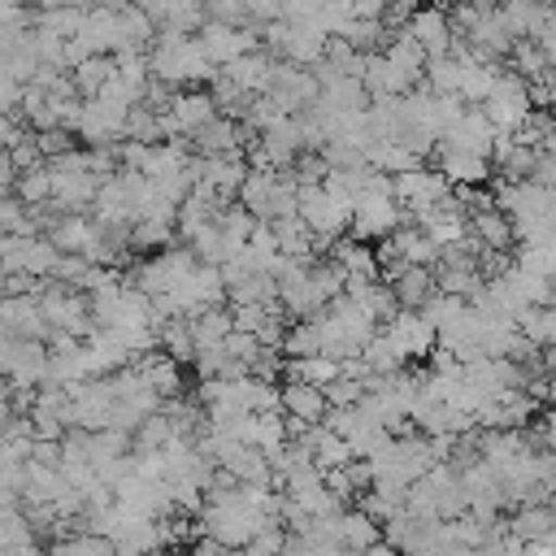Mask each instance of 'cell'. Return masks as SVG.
<instances>
[{"instance_id": "cell-1", "label": "cell", "mask_w": 556, "mask_h": 556, "mask_svg": "<svg viewBox=\"0 0 556 556\" xmlns=\"http://www.w3.org/2000/svg\"><path fill=\"white\" fill-rule=\"evenodd\" d=\"M148 74L152 83L169 87V91H187V87H208L217 65L208 61V52L200 48V39H182V35H156L148 48Z\"/></svg>"}, {"instance_id": "cell-2", "label": "cell", "mask_w": 556, "mask_h": 556, "mask_svg": "<svg viewBox=\"0 0 556 556\" xmlns=\"http://www.w3.org/2000/svg\"><path fill=\"white\" fill-rule=\"evenodd\" d=\"M100 191V178L91 174L87 148H70L65 156L48 161V208L56 213H83Z\"/></svg>"}, {"instance_id": "cell-3", "label": "cell", "mask_w": 556, "mask_h": 556, "mask_svg": "<svg viewBox=\"0 0 556 556\" xmlns=\"http://www.w3.org/2000/svg\"><path fill=\"white\" fill-rule=\"evenodd\" d=\"M195 256H191V248H165V252H152V256H143L135 269H130V287L135 291H143L148 300H156V295H174V291H182V282L195 274Z\"/></svg>"}, {"instance_id": "cell-4", "label": "cell", "mask_w": 556, "mask_h": 556, "mask_svg": "<svg viewBox=\"0 0 556 556\" xmlns=\"http://www.w3.org/2000/svg\"><path fill=\"white\" fill-rule=\"evenodd\" d=\"M35 304H39V317L48 326V343L52 339H83V334H91V308H87L83 291L48 282V287L35 291Z\"/></svg>"}, {"instance_id": "cell-5", "label": "cell", "mask_w": 556, "mask_h": 556, "mask_svg": "<svg viewBox=\"0 0 556 556\" xmlns=\"http://www.w3.org/2000/svg\"><path fill=\"white\" fill-rule=\"evenodd\" d=\"M530 104H534V100H530V83L517 78L513 70H500L491 96H486L478 109H482V117L491 122L495 135H517V130L526 126V117L534 113Z\"/></svg>"}, {"instance_id": "cell-6", "label": "cell", "mask_w": 556, "mask_h": 556, "mask_svg": "<svg viewBox=\"0 0 556 556\" xmlns=\"http://www.w3.org/2000/svg\"><path fill=\"white\" fill-rule=\"evenodd\" d=\"M126 117L130 109L113 96H91L78 104V122H74V135L87 143V148H117L126 139Z\"/></svg>"}, {"instance_id": "cell-7", "label": "cell", "mask_w": 556, "mask_h": 556, "mask_svg": "<svg viewBox=\"0 0 556 556\" xmlns=\"http://www.w3.org/2000/svg\"><path fill=\"white\" fill-rule=\"evenodd\" d=\"M391 195H395V204L404 208V217L413 213V222H421L443 195H452V187H447V178L439 174V169H426V165H417V169H408V174H395L391 178Z\"/></svg>"}, {"instance_id": "cell-8", "label": "cell", "mask_w": 556, "mask_h": 556, "mask_svg": "<svg viewBox=\"0 0 556 556\" xmlns=\"http://www.w3.org/2000/svg\"><path fill=\"white\" fill-rule=\"evenodd\" d=\"M295 217H300V222L308 226V235L321 239V243H339L343 230L352 226V208L339 204L334 195H326L321 187H304V191H300V208H295Z\"/></svg>"}, {"instance_id": "cell-9", "label": "cell", "mask_w": 556, "mask_h": 556, "mask_svg": "<svg viewBox=\"0 0 556 556\" xmlns=\"http://www.w3.org/2000/svg\"><path fill=\"white\" fill-rule=\"evenodd\" d=\"M400 226H408L404 208L395 200H382V195H365L352 204V239L356 243H387Z\"/></svg>"}, {"instance_id": "cell-10", "label": "cell", "mask_w": 556, "mask_h": 556, "mask_svg": "<svg viewBox=\"0 0 556 556\" xmlns=\"http://www.w3.org/2000/svg\"><path fill=\"white\" fill-rule=\"evenodd\" d=\"M200 48L208 52V61L217 65V70H226L230 61H239V56H248V52H256L261 48V30H252V26H222V22H204L200 26Z\"/></svg>"}, {"instance_id": "cell-11", "label": "cell", "mask_w": 556, "mask_h": 556, "mask_svg": "<svg viewBox=\"0 0 556 556\" xmlns=\"http://www.w3.org/2000/svg\"><path fill=\"white\" fill-rule=\"evenodd\" d=\"M83 382H91V365H87V348H83V339H52L43 387H61V391L74 395Z\"/></svg>"}, {"instance_id": "cell-12", "label": "cell", "mask_w": 556, "mask_h": 556, "mask_svg": "<svg viewBox=\"0 0 556 556\" xmlns=\"http://www.w3.org/2000/svg\"><path fill=\"white\" fill-rule=\"evenodd\" d=\"M109 417H113V391H109V378H91L83 382L74 395H70V430H109Z\"/></svg>"}, {"instance_id": "cell-13", "label": "cell", "mask_w": 556, "mask_h": 556, "mask_svg": "<svg viewBox=\"0 0 556 556\" xmlns=\"http://www.w3.org/2000/svg\"><path fill=\"white\" fill-rule=\"evenodd\" d=\"M382 334H387V343L400 352V361H421V356H430L434 352V326L421 317V313H395L391 321H382L378 326Z\"/></svg>"}, {"instance_id": "cell-14", "label": "cell", "mask_w": 556, "mask_h": 556, "mask_svg": "<svg viewBox=\"0 0 556 556\" xmlns=\"http://www.w3.org/2000/svg\"><path fill=\"white\" fill-rule=\"evenodd\" d=\"M400 35L413 39V43L426 52V61H430V56H447V52H452V39H456L443 9H413Z\"/></svg>"}, {"instance_id": "cell-15", "label": "cell", "mask_w": 556, "mask_h": 556, "mask_svg": "<svg viewBox=\"0 0 556 556\" xmlns=\"http://www.w3.org/2000/svg\"><path fill=\"white\" fill-rule=\"evenodd\" d=\"M65 495H70V486H65V478H61L56 465L26 460V469H22V486H17V500H22L26 508H56Z\"/></svg>"}, {"instance_id": "cell-16", "label": "cell", "mask_w": 556, "mask_h": 556, "mask_svg": "<svg viewBox=\"0 0 556 556\" xmlns=\"http://www.w3.org/2000/svg\"><path fill=\"white\" fill-rule=\"evenodd\" d=\"M443 148H456V152H469V156H482V161H491V143H495V130H491V122L482 117V109H465L456 122H452V130L439 139Z\"/></svg>"}, {"instance_id": "cell-17", "label": "cell", "mask_w": 556, "mask_h": 556, "mask_svg": "<svg viewBox=\"0 0 556 556\" xmlns=\"http://www.w3.org/2000/svg\"><path fill=\"white\" fill-rule=\"evenodd\" d=\"M278 404H282V417L295 421V426H321L326 413H330L321 387H308V382H287V387H278Z\"/></svg>"}, {"instance_id": "cell-18", "label": "cell", "mask_w": 556, "mask_h": 556, "mask_svg": "<svg viewBox=\"0 0 556 556\" xmlns=\"http://www.w3.org/2000/svg\"><path fill=\"white\" fill-rule=\"evenodd\" d=\"M330 526H334V543L343 547V556H361L365 547L382 543V526L365 517L361 508H343L339 517H330Z\"/></svg>"}, {"instance_id": "cell-19", "label": "cell", "mask_w": 556, "mask_h": 556, "mask_svg": "<svg viewBox=\"0 0 556 556\" xmlns=\"http://www.w3.org/2000/svg\"><path fill=\"white\" fill-rule=\"evenodd\" d=\"M274 65H278V56H269L265 48H256V52L230 61L222 74H226L239 91H248V96H265V87H269V78H274Z\"/></svg>"}, {"instance_id": "cell-20", "label": "cell", "mask_w": 556, "mask_h": 556, "mask_svg": "<svg viewBox=\"0 0 556 556\" xmlns=\"http://www.w3.org/2000/svg\"><path fill=\"white\" fill-rule=\"evenodd\" d=\"M504 530H508V539H517L521 547H526V543L556 539V508H547V504H526V508H517V513L504 521Z\"/></svg>"}, {"instance_id": "cell-21", "label": "cell", "mask_w": 556, "mask_h": 556, "mask_svg": "<svg viewBox=\"0 0 556 556\" xmlns=\"http://www.w3.org/2000/svg\"><path fill=\"white\" fill-rule=\"evenodd\" d=\"M434 156H439V174L447 178V187H478L491 174V161L456 152V148H443V143H434Z\"/></svg>"}, {"instance_id": "cell-22", "label": "cell", "mask_w": 556, "mask_h": 556, "mask_svg": "<svg viewBox=\"0 0 556 556\" xmlns=\"http://www.w3.org/2000/svg\"><path fill=\"white\" fill-rule=\"evenodd\" d=\"M83 348H87L91 378H109V374H117V369H126V365H130V352L122 348V339H117L113 330H91Z\"/></svg>"}, {"instance_id": "cell-23", "label": "cell", "mask_w": 556, "mask_h": 556, "mask_svg": "<svg viewBox=\"0 0 556 556\" xmlns=\"http://www.w3.org/2000/svg\"><path fill=\"white\" fill-rule=\"evenodd\" d=\"M330 261L343 269V278H348V282H382V278H378V256H374V248H369V243L339 239V243H334V252H330Z\"/></svg>"}, {"instance_id": "cell-24", "label": "cell", "mask_w": 556, "mask_h": 556, "mask_svg": "<svg viewBox=\"0 0 556 556\" xmlns=\"http://www.w3.org/2000/svg\"><path fill=\"white\" fill-rule=\"evenodd\" d=\"M387 287H391V295H395V308H404V313H421L426 300L439 291V287H434V269H400Z\"/></svg>"}, {"instance_id": "cell-25", "label": "cell", "mask_w": 556, "mask_h": 556, "mask_svg": "<svg viewBox=\"0 0 556 556\" xmlns=\"http://www.w3.org/2000/svg\"><path fill=\"white\" fill-rule=\"evenodd\" d=\"M469 235L478 239V248H486V252H508L517 239H513V222L491 204V208H478L473 217H469Z\"/></svg>"}, {"instance_id": "cell-26", "label": "cell", "mask_w": 556, "mask_h": 556, "mask_svg": "<svg viewBox=\"0 0 556 556\" xmlns=\"http://www.w3.org/2000/svg\"><path fill=\"white\" fill-rule=\"evenodd\" d=\"M500 22H504V30L521 43V39H534V35L543 30L547 9H543V4H530V0H513V4L500 9Z\"/></svg>"}, {"instance_id": "cell-27", "label": "cell", "mask_w": 556, "mask_h": 556, "mask_svg": "<svg viewBox=\"0 0 556 556\" xmlns=\"http://www.w3.org/2000/svg\"><path fill=\"white\" fill-rule=\"evenodd\" d=\"M156 348L174 361V365H187L195 356V339H191V321L187 317H165L156 326Z\"/></svg>"}, {"instance_id": "cell-28", "label": "cell", "mask_w": 556, "mask_h": 556, "mask_svg": "<svg viewBox=\"0 0 556 556\" xmlns=\"http://www.w3.org/2000/svg\"><path fill=\"white\" fill-rule=\"evenodd\" d=\"M269 230H274V248H278V256L313 261V235H308V226H304L300 217H282V222H274Z\"/></svg>"}, {"instance_id": "cell-29", "label": "cell", "mask_w": 556, "mask_h": 556, "mask_svg": "<svg viewBox=\"0 0 556 556\" xmlns=\"http://www.w3.org/2000/svg\"><path fill=\"white\" fill-rule=\"evenodd\" d=\"M113 56H87V61H78L74 70H70V78H74V91L83 96V100H91V96H100L104 87H109V78H113Z\"/></svg>"}, {"instance_id": "cell-30", "label": "cell", "mask_w": 556, "mask_h": 556, "mask_svg": "<svg viewBox=\"0 0 556 556\" xmlns=\"http://www.w3.org/2000/svg\"><path fill=\"white\" fill-rule=\"evenodd\" d=\"M361 365L369 369V378H395V374H404V361H400V352L387 343L382 330L361 348Z\"/></svg>"}, {"instance_id": "cell-31", "label": "cell", "mask_w": 556, "mask_h": 556, "mask_svg": "<svg viewBox=\"0 0 556 556\" xmlns=\"http://www.w3.org/2000/svg\"><path fill=\"white\" fill-rule=\"evenodd\" d=\"M460 65V61H456ZM495 74L500 65H478V61H465L460 65V87H456V100H469V104H482L495 87Z\"/></svg>"}, {"instance_id": "cell-32", "label": "cell", "mask_w": 556, "mask_h": 556, "mask_svg": "<svg viewBox=\"0 0 556 556\" xmlns=\"http://www.w3.org/2000/svg\"><path fill=\"white\" fill-rule=\"evenodd\" d=\"M187 321H191V339H195V348H213V343H222V339L235 330L230 308H200V313L187 317Z\"/></svg>"}, {"instance_id": "cell-33", "label": "cell", "mask_w": 556, "mask_h": 556, "mask_svg": "<svg viewBox=\"0 0 556 556\" xmlns=\"http://www.w3.org/2000/svg\"><path fill=\"white\" fill-rule=\"evenodd\" d=\"M517 334L534 348H552L556 343V308H526L517 317Z\"/></svg>"}, {"instance_id": "cell-34", "label": "cell", "mask_w": 556, "mask_h": 556, "mask_svg": "<svg viewBox=\"0 0 556 556\" xmlns=\"http://www.w3.org/2000/svg\"><path fill=\"white\" fill-rule=\"evenodd\" d=\"M48 556H117L109 539L100 534H87V530H70L65 539L48 543Z\"/></svg>"}, {"instance_id": "cell-35", "label": "cell", "mask_w": 556, "mask_h": 556, "mask_svg": "<svg viewBox=\"0 0 556 556\" xmlns=\"http://www.w3.org/2000/svg\"><path fill=\"white\" fill-rule=\"evenodd\" d=\"M291 361H308V356H321V334H317V321H291L287 334H282V348Z\"/></svg>"}, {"instance_id": "cell-36", "label": "cell", "mask_w": 556, "mask_h": 556, "mask_svg": "<svg viewBox=\"0 0 556 556\" xmlns=\"http://www.w3.org/2000/svg\"><path fill=\"white\" fill-rule=\"evenodd\" d=\"M217 230L226 235L230 248H248V239H252V230H256V217H252L243 204H226V208L217 213Z\"/></svg>"}, {"instance_id": "cell-37", "label": "cell", "mask_w": 556, "mask_h": 556, "mask_svg": "<svg viewBox=\"0 0 556 556\" xmlns=\"http://www.w3.org/2000/svg\"><path fill=\"white\" fill-rule=\"evenodd\" d=\"M178 235H174V226L169 222H135L130 226V252H165L169 243H174Z\"/></svg>"}, {"instance_id": "cell-38", "label": "cell", "mask_w": 556, "mask_h": 556, "mask_svg": "<svg viewBox=\"0 0 556 556\" xmlns=\"http://www.w3.org/2000/svg\"><path fill=\"white\" fill-rule=\"evenodd\" d=\"M282 443H287V417L282 413H256V421H252V447L269 456Z\"/></svg>"}, {"instance_id": "cell-39", "label": "cell", "mask_w": 556, "mask_h": 556, "mask_svg": "<svg viewBox=\"0 0 556 556\" xmlns=\"http://www.w3.org/2000/svg\"><path fill=\"white\" fill-rule=\"evenodd\" d=\"M534 417H539V404H534L526 391H508V395L500 400V426H504V430H526Z\"/></svg>"}, {"instance_id": "cell-40", "label": "cell", "mask_w": 556, "mask_h": 556, "mask_svg": "<svg viewBox=\"0 0 556 556\" xmlns=\"http://www.w3.org/2000/svg\"><path fill=\"white\" fill-rule=\"evenodd\" d=\"M13 191H17V200H22L26 208H43V204H48V165L22 169L17 182H13Z\"/></svg>"}, {"instance_id": "cell-41", "label": "cell", "mask_w": 556, "mask_h": 556, "mask_svg": "<svg viewBox=\"0 0 556 556\" xmlns=\"http://www.w3.org/2000/svg\"><path fill=\"white\" fill-rule=\"evenodd\" d=\"M465 308H469L465 300H456V295H443V291H434V295L426 300L421 317H426V321L434 326V334H439V330H447V326H452V321H456V317H460Z\"/></svg>"}, {"instance_id": "cell-42", "label": "cell", "mask_w": 556, "mask_h": 556, "mask_svg": "<svg viewBox=\"0 0 556 556\" xmlns=\"http://www.w3.org/2000/svg\"><path fill=\"white\" fill-rule=\"evenodd\" d=\"M321 395H326L330 408H356V404L365 400V382H356V378H334L330 387H321Z\"/></svg>"}, {"instance_id": "cell-43", "label": "cell", "mask_w": 556, "mask_h": 556, "mask_svg": "<svg viewBox=\"0 0 556 556\" xmlns=\"http://www.w3.org/2000/svg\"><path fill=\"white\" fill-rule=\"evenodd\" d=\"M204 22H222V26H248V4L243 0H217L204 9Z\"/></svg>"}, {"instance_id": "cell-44", "label": "cell", "mask_w": 556, "mask_h": 556, "mask_svg": "<svg viewBox=\"0 0 556 556\" xmlns=\"http://www.w3.org/2000/svg\"><path fill=\"white\" fill-rule=\"evenodd\" d=\"M530 182H534V187H547V191H556V152H534V165H530Z\"/></svg>"}, {"instance_id": "cell-45", "label": "cell", "mask_w": 556, "mask_h": 556, "mask_svg": "<svg viewBox=\"0 0 556 556\" xmlns=\"http://www.w3.org/2000/svg\"><path fill=\"white\" fill-rule=\"evenodd\" d=\"M539 52H543V61H547V70H556V17L547 13V22H543V30L530 39Z\"/></svg>"}, {"instance_id": "cell-46", "label": "cell", "mask_w": 556, "mask_h": 556, "mask_svg": "<svg viewBox=\"0 0 556 556\" xmlns=\"http://www.w3.org/2000/svg\"><path fill=\"white\" fill-rule=\"evenodd\" d=\"M22 91H26L22 83H13L9 74H0V113H4V117H9V113L22 104Z\"/></svg>"}, {"instance_id": "cell-47", "label": "cell", "mask_w": 556, "mask_h": 556, "mask_svg": "<svg viewBox=\"0 0 556 556\" xmlns=\"http://www.w3.org/2000/svg\"><path fill=\"white\" fill-rule=\"evenodd\" d=\"M17 417H22V404H17V395H13V391L0 382V434H4V430H9Z\"/></svg>"}, {"instance_id": "cell-48", "label": "cell", "mask_w": 556, "mask_h": 556, "mask_svg": "<svg viewBox=\"0 0 556 556\" xmlns=\"http://www.w3.org/2000/svg\"><path fill=\"white\" fill-rule=\"evenodd\" d=\"M0 26H30V13L9 4V0H0Z\"/></svg>"}, {"instance_id": "cell-49", "label": "cell", "mask_w": 556, "mask_h": 556, "mask_svg": "<svg viewBox=\"0 0 556 556\" xmlns=\"http://www.w3.org/2000/svg\"><path fill=\"white\" fill-rule=\"evenodd\" d=\"M187 556H230V547H222L217 539H204V534H200V539L191 543V552H187Z\"/></svg>"}, {"instance_id": "cell-50", "label": "cell", "mask_w": 556, "mask_h": 556, "mask_svg": "<svg viewBox=\"0 0 556 556\" xmlns=\"http://www.w3.org/2000/svg\"><path fill=\"white\" fill-rule=\"evenodd\" d=\"M539 430H543V439H547V447H556V408H547V413H543V421H539Z\"/></svg>"}, {"instance_id": "cell-51", "label": "cell", "mask_w": 556, "mask_h": 556, "mask_svg": "<svg viewBox=\"0 0 556 556\" xmlns=\"http://www.w3.org/2000/svg\"><path fill=\"white\" fill-rule=\"evenodd\" d=\"M361 556H400V552H395L391 543H374V547H365Z\"/></svg>"}, {"instance_id": "cell-52", "label": "cell", "mask_w": 556, "mask_h": 556, "mask_svg": "<svg viewBox=\"0 0 556 556\" xmlns=\"http://www.w3.org/2000/svg\"><path fill=\"white\" fill-rule=\"evenodd\" d=\"M230 556H252V552H248V547H235V552H230Z\"/></svg>"}, {"instance_id": "cell-53", "label": "cell", "mask_w": 556, "mask_h": 556, "mask_svg": "<svg viewBox=\"0 0 556 556\" xmlns=\"http://www.w3.org/2000/svg\"><path fill=\"white\" fill-rule=\"evenodd\" d=\"M174 556H187V552H174Z\"/></svg>"}]
</instances>
